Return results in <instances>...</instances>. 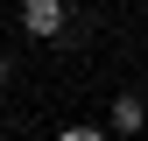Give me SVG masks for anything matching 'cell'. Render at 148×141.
Segmentation results:
<instances>
[{"mask_svg":"<svg viewBox=\"0 0 148 141\" xmlns=\"http://www.w3.org/2000/svg\"><path fill=\"white\" fill-rule=\"evenodd\" d=\"M64 28H71V7H64V0H21V35H28V42H57Z\"/></svg>","mask_w":148,"mask_h":141,"instance_id":"cell-1","label":"cell"},{"mask_svg":"<svg viewBox=\"0 0 148 141\" xmlns=\"http://www.w3.org/2000/svg\"><path fill=\"white\" fill-rule=\"evenodd\" d=\"M106 120H113V134H141V120H148V106H141V92H120Z\"/></svg>","mask_w":148,"mask_h":141,"instance_id":"cell-2","label":"cell"},{"mask_svg":"<svg viewBox=\"0 0 148 141\" xmlns=\"http://www.w3.org/2000/svg\"><path fill=\"white\" fill-rule=\"evenodd\" d=\"M57 141H106V127H64Z\"/></svg>","mask_w":148,"mask_h":141,"instance_id":"cell-3","label":"cell"},{"mask_svg":"<svg viewBox=\"0 0 148 141\" xmlns=\"http://www.w3.org/2000/svg\"><path fill=\"white\" fill-rule=\"evenodd\" d=\"M7 78H14V64H7V49H0V85H7Z\"/></svg>","mask_w":148,"mask_h":141,"instance_id":"cell-4","label":"cell"}]
</instances>
